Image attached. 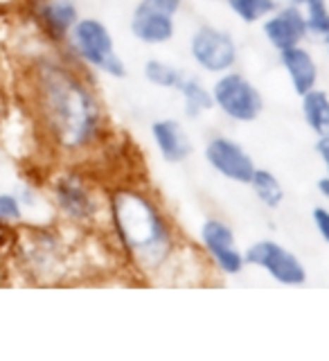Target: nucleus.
<instances>
[{"instance_id":"nucleus-1","label":"nucleus","mask_w":329,"mask_h":361,"mask_svg":"<svg viewBox=\"0 0 329 361\" xmlns=\"http://www.w3.org/2000/svg\"><path fill=\"white\" fill-rule=\"evenodd\" d=\"M106 221L127 267L149 280L165 274L183 244L172 214L149 190L135 183H124L108 192Z\"/></svg>"},{"instance_id":"nucleus-2","label":"nucleus","mask_w":329,"mask_h":361,"mask_svg":"<svg viewBox=\"0 0 329 361\" xmlns=\"http://www.w3.org/2000/svg\"><path fill=\"white\" fill-rule=\"evenodd\" d=\"M34 88L45 129L66 154H86L104 140V106L88 79L63 61L45 59L34 71Z\"/></svg>"},{"instance_id":"nucleus-3","label":"nucleus","mask_w":329,"mask_h":361,"mask_svg":"<svg viewBox=\"0 0 329 361\" xmlns=\"http://www.w3.org/2000/svg\"><path fill=\"white\" fill-rule=\"evenodd\" d=\"M66 43L75 59L90 71H99L101 75L113 79L127 77V63L118 54L116 41H113V34L106 27V23H101L99 18L79 16Z\"/></svg>"},{"instance_id":"nucleus-4","label":"nucleus","mask_w":329,"mask_h":361,"mask_svg":"<svg viewBox=\"0 0 329 361\" xmlns=\"http://www.w3.org/2000/svg\"><path fill=\"white\" fill-rule=\"evenodd\" d=\"M212 102L223 118L237 124L255 122L264 111V95L259 88L240 71H228L214 77L210 86Z\"/></svg>"},{"instance_id":"nucleus-5","label":"nucleus","mask_w":329,"mask_h":361,"mask_svg":"<svg viewBox=\"0 0 329 361\" xmlns=\"http://www.w3.org/2000/svg\"><path fill=\"white\" fill-rule=\"evenodd\" d=\"M190 59L201 73L217 77L228 73L240 61V45L235 37L219 25L212 23H201V25L190 34L187 43Z\"/></svg>"},{"instance_id":"nucleus-6","label":"nucleus","mask_w":329,"mask_h":361,"mask_svg":"<svg viewBox=\"0 0 329 361\" xmlns=\"http://www.w3.org/2000/svg\"><path fill=\"white\" fill-rule=\"evenodd\" d=\"M199 248L221 278H235L246 269L244 251L237 244L232 226L221 217H206L199 226Z\"/></svg>"},{"instance_id":"nucleus-7","label":"nucleus","mask_w":329,"mask_h":361,"mask_svg":"<svg viewBox=\"0 0 329 361\" xmlns=\"http://www.w3.org/2000/svg\"><path fill=\"white\" fill-rule=\"evenodd\" d=\"M246 267H255L282 287H302L309 274L302 259L275 240H257L244 248Z\"/></svg>"},{"instance_id":"nucleus-8","label":"nucleus","mask_w":329,"mask_h":361,"mask_svg":"<svg viewBox=\"0 0 329 361\" xmlns=\"http://www.w3.org/2000/svg\"><path fill=\"white\" fill-rule=\"evenodd\" d=\"M54 201L59 210L75 224H95L106 212V199H97L95 185L79 174H66L54 183Z\"/></svg>"},{"instance_id":"nucleus-9","label":"nucleus","mask_w":329,"mask_h":361,"mask_svg":"<svg viewBox=\"0 0 329 361\" xmlns=\"http://www.w3.org/2000/svg\"><path fill=\"white\" fill-rule=\"evenodd\" d=\"M203 158H206L212 172L240 185H248V180H251L257 167L253 156L244 149V145L225 133L210 135L206 147H203Z\"/></svg>"},{"instance_id":"nucleus-10","label":"nucleus","mask_w":329,"mask_h":361,"mask_svg":"<svg viewBox=\"0 0 329 361\" xmlns=\"http://www.w3.org/2000/svg\"><path fill=\"white\" fill-rule=\"evenodd\" d=\"M259 25H262V34L266 43L275 52L293 48V45H300L309 39L307 23H304V14L300 5H291V3L278 5V9L271 11Z\"/></svg>"},{"instance_id":"nucleus-11","label":"nucleus","mask_w":329,"mask_h":361,"mask_svg":"<svg viewBox=\"0 0 329 361\" xmlns=\"http://www.w3.org/2000/svg\"><path fill=\"white\" fill-rule=\"evenodd\" d=\"M129 30L138 43L158 48V45H165L176 37V16H169L140 0L131 14Z\"/></svg>"},{"instance_id":"nucleus-12","label":"nucleus","mask_w":329,"mask_h":361,"mask_svg":"<svg viewBox=\"0 0 329 361\" xmlns=\"http://www.w3.org/2000/svg\"><path fill=\"white\" fill-rule=\"evenodd\" d=\"M151 140L158 156L169 165H180L194 154V142L185 131L183 122L176 118H158L151 122Z\"/></svg>"},{"instance_id":"nucleus-13","label":"nucleus","mask_w":329,"mask_h":361,"mask_svg":"<svg viewBox=\"0 0 329 361\" xmlns=\"http://www.w3.org/2000/svg\"><path fill=\"white\" fill-rule=\"evenodd\" d=\"M278 59L282 71L287 73L293 93L298 97L318 86V61H316L309 48H304V43L278 52Z\"/></svg>"},{"instance_id":"nucleus-14","label":"nucleus","mask_w":329,"mask_h":361,"mask_svg":"<svg viewBox=\"0 0 329 361\" xmlns=\"http://www.w3.org/2000/svg\"><path fill=\"white\" fill-rule=\"evenodd\" d=\"M39 20L50 39L66 43L68 34L79 20V7L75 0H43L39 5Z\"/></svg>"},{"instance_id":"nucleus-15","label":"nucleus","mask_w":329,"mask_h":361,"mask_svg":"<svg viewBox=\"0 0 329 361\" xmlns=\"http://www.w3.org/2000/svg\"><path fill=\"white\" fill-rule=\"evenodd\" d=\"M300 113L309 131L318 135L329 133V93L323 88H311L309 93L300 95Z\"/></svg>"},{"instance_id":"nucleus-16","label":"nucleus","mask_w":329,"mask_h":361,"mask_svg":"<svg viewBox=\"0 0 329 361\" xmlns=\"http://www.w3.org/2000/svg\"><path fill=\"white\" fill-rule=\"evenodd\" d=\"M176 93L180 95V99H183V111L190 120H197L203 116V113L214 109L210 86H206L194 75H185L180 86L176 88Z\"/></svg>"},{"instance_id":"nucleus-17","label":"nucleus","mask_w":329,"mask_h":361,"mask_svg":"<svg viewBox=\"0 0 329 361\" xmlns=\"http://www.w3.org/2000/svg\"><path fill=\"white\" fill-rule=\"evenodd\" d=\"M248 188L253 190L255 199L268 210H278L285 203V185L271 169L255 167L251 180H248Z\"/></svg>"},{"instance_id":"nucleus-18","label":"nucleus","mask_w":329,"mask_h":361,"mask_svg":"<svg viewBox=\"0 0 329 361\" xmlns=\"http://www.w3.org/2000/svg\"><path fill=\"white\" fill-rule=\"evenodd\" d=\"M187 73L183 68H178L172 61H165V59H147L142 66V77L156 88H163V90H176L183 82V77Z\"/></svg>"},{"instance_id":"nucleus-19","label":"nucleus","mask_w":329,"mask_h":361,"mask_svg":"<svg viewBox=\"0 0 329 361\" xmlns=\"http://www.w3.org/2000/svg\"><path fill=\"white\" fill-rule=\"evenodd\" d=\"M223 3L244 25H257L280 5L278 0H223Z\"/></svg>"},{"instance_id":"nucleus-20","label":"nucleus","mask_w":329,"mask_h":361,"mask_svg":"<svg viewBox=\"0 0 329 361\" xmlns=\"http://www.w3.org/2000/svg\"><path fill=\"white\" fill-rule=\"evenodd\" d=\"M304 23H307V32L314 39H323L329 32V3L327 0H304L300 5Z\"/></svg>"},{"instance_id":"nucleus-21","label":"nucleus","mask_w":329,"mask_h":361,"mask_svg":"<svg viewBox=\"0 0 329 361\" xmlns=\"http://www.w3.org/2000/svg\"><path fill=\"white\" fill-rule=\"evenodd\" d=\"M23 217V206L16 195H0V221H16Z\"/></svg>"},{"instance_id":"nucleus-22","label":"nucleus","mask_w":329,"mask_h":361,"mask_svg":"<svg viewBox=\"0 0 329 361\" xmlns=\"http://www.w3.org/2000/svg\"><path fill=\"white\" fill-rule=\"evenodd\" d=\"M311 219H314L316 231H318V235H321V240L329 246V208L316 206L311 210Z\"/></svg>"},{"instance_id":"nucleus-23","label":"nucleus","mask_w":329,"mask_h":361,"mask_svg":"<svg viewBox=\"0 0 329 361\" xmlns=\"http://www.w3.org/2000/svg\"><path fill=\"white\" fill-rule=\"evenodd\" d=\"M142 3L151 5L154 9L165 11V14H169V16H178L180 9H183V5H185V0H142Z\"/></svg>"},{"instance_id":"nucleus-24","label":"nucleus","mask_w":329,"mask_h":361,"mask_svg":"<svg viewBox=\"0 0 329 361\" xmlns=\"http://www.w3.org/2000/svg\"><path fill=\"white\" fill-rule=\"evenodd\" d=\"M314 149H316V156L321 158V163L325 167V174H329V133L327 135H318V138H316Z\"/></svg>"},{"instance_id":"nucleus-25","label":"nucleus","mask_w":329,"mask_h":361,"mask_svg":"<svg viewBox=\"0 0 329 361\" xmlns=\"http://www.w3.org/2000/svg\"><path fill=\"white\" fill-rule=\"evenodd\" d=\"M316 190H318V195L325 201H329V174H325V176H321L318 180H316Z\"/></svg>"},{"instance_id":"nucleus-26","label":"nucleus","mask_w":329,"mask_h":361,"mask_svg":"<svg viewBox=\"0 0 329 361\" xmlns=\"http://www.w3.org/2000/svg\"><path fill=\"white\" fill-rule=\"evenodd\" d=\"M321 41H323V48H325V52H327V56H329V32L325 34V37H323Z\"/></svg>"},{"instance_id":"nucleus-27","label":"nucleus","mask_w":329,"mask_h":361,"mask_svg":"<svg viewBox=\"0 0 329 361\" xmlns=\"http://www.w3.org/2000/svg\"><path fill=\"white\" fill-rule=\"evenodd\" d=\"M287 3H291V5H302L304 0H287Z\"/></svg>"}]
</instances>
